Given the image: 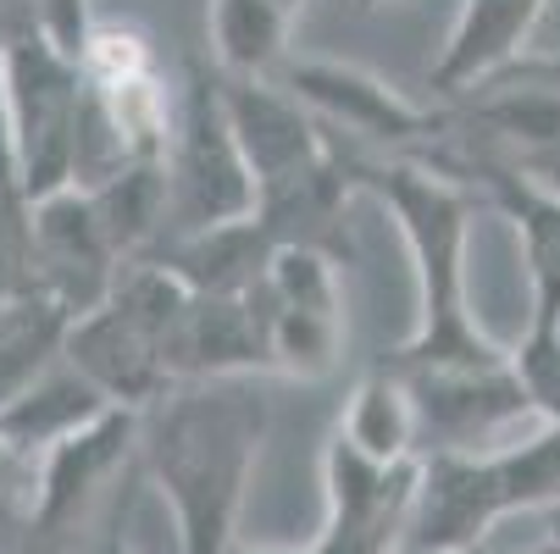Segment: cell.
Wrapping results in <instances>:
<instances>
[{
    "mask_svg": "<svg viewBox=\"0 0 560 554\" xmlns=\"http://www.w3.org/2000/svg\"><path fill=\"white\" fill-rule=\"evenodd\" d=\"M261 444V377L178 382L162 405L144 411L139 465L173 510L178 554H228L238 543V510H245Z\"/></svg>",
    "mask_w": 560,
    "mask_h": 554,
    "instance_id": "obj_1",
    "label": "cell"
},
{
    "mask_svg": "<svg viewBox=\"0 0 560 554\" xmlns=\"http://www.w3.org/2000/svg\"><path fill=\"white\" fill-rule=\"evenodd\" d=\"M355 162V155H350ZM361 195H372L388 222L399 227V245L411 256L417 278V322L388 361L406 372L428 366H494L511 350H500L471 310L466 261H471V222H477V189L460 178L417 162V155H394V162H355Z\"/></svg>",
    "mask_w": 560,
    "mask_h": 554,
    "instance_id": "obj_2",
    "label": "cell"
},
{
    "mask_svg": "<svg viewBox=\"0 0 560 554\" xmlns=\"http://www.w3.org/2000/svg\"><path fill=\"white\" fill-rule=\"evenodd\" d=\"M78 61H84L90 111H84L72 184L95 189L133 162H167L184 90H173L155 39L128 17H95Z\"/></svg>",
    "mask_w": 560,
    "mask_h": 554,
    "instance_id": "obj_3",
    "label": "cell"
},
{
    "mask_svg": "<svg viewBox=\"0 0 560 554\" xmlns=\"http://www.w3.org/2000/svg\"><path fill=\"white\" fill-rule=\"evenodd\" d=\"M84 61L67 50L28 0H12L7 17V128H12V173L28 200H45L72 184L78 139H84Z\"/></svg>",
    "mask_w": 560,
    "mask_h": 554,
    "instance_id": "obj_4",
    "label": "cell"
},
{
    "mask_svg": "<svg viewBox=\"0 0 560 554\" xmlns=\"http://www.w3.org/2000/svg\"><path fill=\"white\" fill-rule=\"evenodd\" d=\"M167 195H173L167 239L173 233L256 216V195L261 189H256V173L245 162V150H238V139H233L217 67L211 72L189 67L178 128H173V144H167Z\"/></svg>",
    "mask_w": 560,
    "mask_h": 554,
    "instance_id": "obj_5",
    "label": "cell"
},
{
    "mask_svg": "<svg viewBox=\"0 0 560 554\" xmlns=\"http://www.w3.org/2000/svg\"><path fill=\"white\" fill-rule=\"evenodd\" d=\"M261 316L267 366L289 382H323L345 361V261L316 250H278L267 278L250 288Z\"/></svg>",
    "mask_w": 560,
    "mask_h": 554,
    "instance_id": "obj_6",
    "label": "cell"
},
{
    "mask_svg": "<svg viewBox=\"0 0 560 554\" xmlns=\"http://www.w3.org/2000/svg\"><path fill=\"white\" fill-rule=\"evenodd\" d=\"M144 455V416L139 411H101L78 433H67L34 478L28 494V527L45 543H67L90 532L101 516H117V488L122 471Z\"/></svg>",
    "mask_w": 560,
    "mask_h": 554,
    "instance_id": "obj_7",
    "label": "cell"
},
{
    "mask_svg": "<svg viewBox=\"0 0 560 554\" xmlns=\"http://www.w3.org/2000/svg\"><path fill=\"white\" fill-rule=\"evenodd\" d=\"M278 78L323 117V128L355 133L366 144H383V150H399V155H422L444 133V111L411 101L406 90H394L372 67L334 61V56H300V61L289 56V67Z\"/></svg>",
    "mask_w": 560,
    "mask_h": 554,
    "instance_id": "obj_8",
    "label": "cell"
},
{
    "mask_svg": "<svg viewBox=\"0 0 560 554\" xmlns=\"http://www.w3.org/2000/svg\"><path fill=\"white\" fill-rule=\"evenodd\" d=\"M417 400V422H422V455L428 449H477L489 455L500 444H511L522 427H533V405L511 372V355L494 366H428V372H406Z\"/></svg>",
    "mask_w": 560,
    "mask_h": 554,
    "instance_id": "obj_9",
    "label": "cell"
},
{
    "mask_svg": "<svg viewBox=\"0 0 560 554\" xmlns=\"http://www.w3.org/2000/svg\"><path fill=\"white\" fill-rule=\"evenodd\" d=\"M323 499L328 516L316 532V554H399L417 499V460L377 465L334 433L323 449Z\"/></svg>",
    "mask_w": 560,
    "mask_h": 554,
    "instance_id": "obj_10",
    "label": "cell"
},
{
    "mask_svg": "<svg viewBox=\"0 0 560 554\" xmlns=\"http://www.w3.org/2000/svg\"><path fill=\"white\" fill-rule=\"evenodd\" d=\"M505 516L511 510L494 478V455L428 449L417 455V499L399 554H477Z\"/></svg>",
    "mask_w": 560,
    "mask_h": 554,
    "instance_id": "obj_11",
    "label": "cell"
},
{
    "mask_svg": "<svg viewBox=\"0 0 560 554\" xmlns=\"http://www.w3.org/2000/svg\"><path fill=\"white\" fill-rule=\"evenodd\" d=\"M34 245H39V288L67 316L106 305L128 267L122 250L112 245L90 189H78V184L34 200Z\"/></svg>",
    "mask_w": 560,
    "mask_h": 554,
    "instance_id": "obj_12",
    "label": "cell"
},
{
    "mask_svg": "<svg viewBox=\"0 0 560 554\" xmlns=\"http://www.w3.org/2000/svg\"><path fill=\"white\" fill-rule=\"evenodd\" d=\"M61 355L106 393V405H122V411H139V416L150 405H162L178 388L162 333L150 322H139L122 299H106L84 316H72Z\"/></svg>",
    "mask_w": 560,
    "mask_h": 554,
    "instance_id": "obj_13",
    "label": "cell"
},
{
    "mask_svg": "<svg viewBox=\"0 0 560 554\" xmlns=\"http://www.w3.org/2000/svg\"><path fill=\"white\" fill-rule=\"evenodd\" d=\"M217 84H222L233 139H238V150H245V162L256 173V189L339 150L334 133L323 128V117H316L283 78H228V72H217Z\"/></svg>",
    "mask_w": 560,
    "mask_h": 554,
    "instance_id": "obj_14",
    "label": "cell"
},
{
    "mask_svg": "<svg viewBox=\"0 0 560 554\" xmlns=\"http://www.w3.org/2000/svg\"><path fill=\"white\" fill-rule=\"evenodd\" d=\"M101 411H112L106 393L61 355L23 400H12L7 411H0V494H34V478H39L45 455L67 433L95 422Z\"/></svg>",
    "mask_w": 560,
    "mask_h": 554,
    "instance_id": "obj_15",
    "label": "cell"
},
{
    "mask_svg": "<svg viewBox=\"0 0 560 554\" xmlns=\"http://www.w3.org/2000/svg\"><path fill=\"white\" fill-rule=\"evenodd\" d=\"M361 195L355 162L345 150L323 155L278 184H261L256 195V216L261 227L278 239V250H316V256H334L350 261L355 239H350V200Z\"/></svg>",
    "mask_w": 560,
    "mask_h": 554,
    "instance_id": "obj_16",
    "label": "cell"
},
{
    "mask_svg": "<svg viewBox=\"0 0 560 554\" xmlns=\"http://www.w3.org/2000/svg\"><path fill=\"white\" fill-rule=\"evenodd\" d=\"M549 12V0H460L450 39L428 67V84L450 101L471 95L477 84L527 61V45Z\"/></svg>",
    "mask_w": 560,
    "mask_h": 554,
    "instance_id": "obj_17",
    "label": "cell"
},
{
    "mask_svg": "<svg viewBox=\"0 0 560 554\" xmlns=\"http://www.w3.org/2000/svg\"><path fill=\"white\" fill-rule=\"evenodd\" d=\"M471 189L516 227L527 272V322H560V184L527 173H483Z\"/></svg>",
    "mask_w": 560,
    "mask_h": 554,
    "instance_id": "obj_18",
    "label": "cell"
},
{
    "mask_svg": "<svg viewBox=\"0 0 560 554\" xmlns=\"http://www.w3.org/2000/svg\"><path fill=\"white\" fill-rule=\"evenodd\" d=\"M173 372L178 382H211V377H272L261 316L245 299L228 294H195L178 339H173Z\"/></svg>",
    "mask_w": 560,
    "mask_h": 554,
    "instance_id": "obj_19",
    "label": "cell"
},
{
    "mask_svg": "<svg viewBox=\"0 0 560 554\" xmlns=\"http://www.w3.org/2000/svg\"><path fill=\"white\" fill-rule=\"evenodd\" d=\"M167 272H178L195 294H228V299H245L272 256L278 239L261 227V216H238V222H217V227H195V233H173L150 250Z\"/></svg>",
    "mask_w": 560,
    "mask_h": 554,
    "instance_id": "obj_20",
    "label": "cell"
},
{
    "mask_svg": "<svg viewBox=\"0 0 560 554\" xmlns=\"http://www.w3.org/2000/svg\"><path fill=\"white\" fill-rule=\"evenodd\" d=\"M355 455L377 460V465H406L422 455V422H417V400L411 382L394 372V361L361 372V382L350 388L345 416L334 427Z\"/></svg>",
    "mask_w": 560,
    "mask_h": 554,
    "instance_id": "obj_21",
    "label": "cell"
},
{
    "mask_svg": "<svg viewBox=\"0 0 560 554\" xmlns=\"http://www.w3.org/2000/svg\"><path fill=\"white\" fill-rule=\"evenodd\" d=\"M294 23L272 0H211L206 34H211V61L228 78H278L289 67V39Z\"/></svg>",
    "mask_w": 560,
    "mask_h": 554,
    "instance_id": "obj_22",
    "label": "cell"
},
{
    "mask_svg": "<svg viewBox=\"0 0 560 554\" xmlns=\"http://www.w3.org/2000/svg\"><path fill=\"white\" fill-rule=\"evenodd\" d=\"M67 322L72 316L50 299H28V305H12L0 310V411L61 361V344H67Z\"/></svg>",
    "mask_w": 560,
    "mask_h": 554,
    "instance_id": "obj_23",
    "label": "cell"
},
{
    "mask_svg": "<svg viewBox=\"0 0 560 554\" xmlns=\"http://www.w3.org/2000/svg\"><path fill=\"white\" fill-rule=\"evenodd\" d=\"M489 455H494V478L511 516L516 510L544 516L549 505H560V422H533Z\"/></svg>",
    "mask_w": 560,
    "mask_h": 554,
    "instance_id": "obj_24",
    "label": "cell"
},
{
    "mask_svg": "<svg viewBox=\"0 0 560 554\" xmlns=\"http://www.w3.org/2000/svg\"><path fill=\"white\" fill-rule=\"evenodd\" d=\"M45 299L39 245H34V200L18 184H0V310Z\"/></svg>",
    "mask_w": 560,
    "mask_h": 554,
    "instance_id": "obj_25",
    "label": "cell"
},
{
    "mask_svg": "<svg viewBox=\"0 0 560 554\" xmlns=\"http://www.w3.org/2000/svg\"><path fill=\"white\" fill-rule=\"evenodd\" d=\"M511 372L538 422H560V322H527L511 344Z\"/></svg>",
    "mask_w": 560,
    "mask_h": 554,
    "instance_id": "obj_26",
    "label": "cell"
},
{
    "mask_svg": "<svg viewBox=\"0 0 560 554\" xmlns=\"http://www.w3.org/2000/svg\"><path fill=\"white\" fill-rule=\"evenodd\" d=\"M28 12L67 45V50H84L90 28H95V7L90 0H28Z\"/></svg>",
    "mask_w": 560,
    "mask_h": 554,
    "instance_id": "obj_27",
    "label": "cell"
},
{
    "mask_svg": "<svg viewBox=\"0 0 560 554\" xmlns=\"http://www.w3.org/2000/svg\"><path fill=\"white\" fill-rule=\"evenodd\" d=\"M90 554H133V543L117 532V521H106V527H101V538L90 543Z\"/></svg>",
    "mask_w": 560,
    "mask_h": 554,
    "instance_id": "obj_28",
    "label": "cell"
},
{
    "mask_svg": "<svg viewBox=\"0 0 560 554\" xmlns=\"http://www.w3.org/2000/svg\"><path fill=\"white\" fill-rule=\"evenodd\" d=\"M228 554H316V543H305V549H283V543H233Z\"/></svg>",
    "mask_w": 560,
    "mask_h": 554,
    "instance_id": "obj_29",
    "label": "cell"
},
{
    "mask_svg": "<svg viewBox=\"0 0 560 554\" xmlns=\"http://www.w3.org/2000/svg\"><path fill=\"white\" fill-rule=\"evenodd\" d=\"M544 538H549V543H560V505H549V510H544Z\"/></svg>",
    "mask_w": 560,
    "mask_h": 554,
    "instance_id": "obj_30",
    "label": "cell"
},
{
    "mask_svg": "<svg viewBox=\"0 0 560 554\" xmlns=\"http://www.w3.org/2000/svg\"><path fill=\"white\" fill-rule=\"evenodd\" d=\"M272 7H283V12H289V17H300V12H305V7H311V0H272Z\"/></svg>",
    "mask_w": 560,
    "mask_h": 554,
    "instance_id": "obj_31",
    "label": "cell"
},
{
    "mask_svg": "<svg viewBox=\"0 0 560 554\" xmlns=\"http://www.w3.org/2000/svg\"><path fill=\"white\" fill-rule=\"evenodd\" d=\"M522 554H560V543H549V538H544V543H533V549H522Z\"/></svg>",
    "mask_w": 560,
    "mask_h": 554,
    "instance_id": "obj_32",
    "label": "cell"
},
{
    "mask_svg": "<svg viewBox=\"0 0 560 554\" xmlns=\"http://www.w3.org/2000/svg\"><path fill=\"white\" fill-rule=\"evenodd\" d=\"M355 7H361V12H377V7H388V0H355Z\"/></svg>",
    "mask_w": 560,
    "mask_h": 554,
    "instance_id": "obj_33",
    "label": "cell"
}]
</instances>
